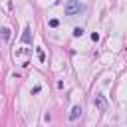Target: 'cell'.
<instances>
[{
	"label": "cell",
	"mask_w": 127,
	"mask_h": 127,
	"mask_svg": "<svg viewBox=\"0 0 127 127\" xmlns=\"http://www.w3.org/2000/svg\"><path fill=\"white\" fill-rule=\"evenodd\" d=\"M26 54H28V50H26V48H24V50H16V52H14V58H24Z\"/></svg>",
	"instance_id": "5"
},
{
	"label": "cell",
	"mask_w": 127,
	"mask_h": 127,
	"mask_svg": "<svg viewBox=\"0 0 127 127\" xmlns=\"http://www.w3.org/2000/svg\"><path fill=\"white\" fill-rule=\"evenodd\" d=\"M93 103L99 107V111H107V101H105V97H103V95H95Z\"/></svg>",
	"instance_id": "2"
},
{
	"label": "cell",
	"mask_w": 127,
	"mask_h": 127,
	"mask_svg": "<svg viewBox=\"0 0 127 127\" xmlns=\"http://www.w3.org/2000/svg\"><path fill=\"white\" fill-rule=\"evenodd\" d=\"M79 115H81V107H79V105H75V107L71 109V113H69V121H75Z\"/></svg>",
	"instance_id": "3"
},
{
	"label": "cell",
	"mask_w": 127,
	"mask_h": 127,
	"mask_svg": "<svg viewBox=\"0 0 127 127\" xmlns=\"http://www.w3.org/2000/svg\"><path fill=\"white\" fill-rule=\"evenodd\" d=\"M22 42H30V28L24 30V34H22Z\"/></svg>",
	"instance_id": "7"
},
{
	"label": "cell",
	"mask_w": 127,
	"mask_h": 127,
	"mask_svg": "<svg viewBox=\"0 0 127 127\" xmlns=\"http://www.w3.org/2000/svg\"><path fill=\"white\" fill-rule=\"evenodd\" d=\"M0 38H2L4 42H8V40H10V28H2V30H0Z\"/></svg>",
	"instance_id": "4"
},
{
	"label": "cell",
	"mask_w": 127,
	"mask_h": 127,
	"mask_svg": "<svg viewBox=\"0 0 127 127\" xmlns=\"http://www.w3.org/2000/svg\"><path fill=\"white\" fill-rule=\"evenodd\" d=\"M73 36H75V38L83 36V30H81V28H73Z\"/></svg>",
	"instance_id": "8"
},
{
	"label": "cell",
	"mask_w": 127,
	"mask_h": 127,
	"mask_svg": "<svg viewBox=\"0 0 127 127\" xmlns=\"http://www.w3.org/2000/svg\"><path fill=\"white\" fill-rule=\"evenodd\" d=\"M65 16H75L77 12H81V4L77 2V0H67V4H65Z\"/></svg>",
	"instance_id": "1"
},
{
	"label": "cell",
	"mask_w": 127,
	"mask_h": 127,
	"mask_svg": "<svg viewBox=\"0 0 127 127\" xmlns=\"http://www.w3.org/2000/svg\"><path fill=\"white\" fill-rule=\"evenodd\" d=\"M91 40H93V42H97V40H99V34H95V32H93V34H91Z\"/></svg>",
	"instance_id": "10"
},
{
	"label": "cell",
	"mask_w": 127,
	"mask_h": 127,
	"mask_svg": "<svg viewBox=\"0 0 127 127\" xmlns=\"http://www.w3.org/2000/svg\"><path fill=\"white\" fill-rule=\"evenodd\" d=\"M36 54H38V60H40V62H46V54H44V50H42V48H38V50H36Z\"/></svg>",
	"instance_id": "6"
},
{
	"label": "cell",
	"mask_w": 127,
	"mask_h": 127,
	"mask_svg": "<svg viewBox=\"0 0 127 127\" xmlns=\"http://www.w3.org/2000/svg\"><path fill=\"white\" fill-rule=\"evenodd\" d=\"M58 26H60V22H58L56 18H52V20H50V28H58Z\"/></svg>",
	"instance_id": "9"
}]
</instances>
